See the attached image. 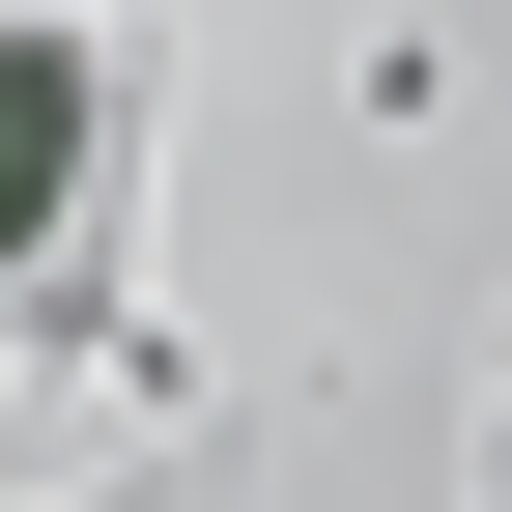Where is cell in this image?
<instances>
[{
    "instance_id": "obj_1",
    "label": "cell",
    "mask_w": 512,
    "mask_h": 512,
    "mask_svg": "<svg viewBox=\"0 0 512 512\" xmlns=\"http://www.w3.org/2000/svg\"><path fill=\"white\" fill-rule=\"evenodd\" d=\"M86 228V29H0V285Z\"/></svg>"
}]
</instances>
